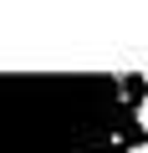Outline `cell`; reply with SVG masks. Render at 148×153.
<instances>
[{
  "label": "cell",
  "instance_id": "cell-1",
  "mask_svg": "<svg viewBox=\"0 0 148 153\" xmlns=\"http://www.w3.org/2000/svg\"><path fill=\"white\" fill-rule=\"evenodd\" d=\"M128 71H0V153H128Z\"/></svg>",
  "mask_w": 148,
  "mask_h": 153
},
{
  "label": "cell",
  "instance_id": "cell-2",
  "mask_svg": "<svg viewBox=\"0 0 148 153\" xmlns=\"http://www.w3.org/2000/svg\"><path fill=\"white\" fill-rule=\"evenodd\" d=\"M133 128H138V133L148 138V92H143V97L133 102Z\"/></svg>",
  "mask_w": 148,
  "mask_h": 153
},
{
  "label": "cell",
  "instance_id": "cell-3",
  "mask_svg": "<svg viewBox=\"0 0 148 153\" xmlns=\"http://www.w3.org/2000/svg\"><path fill=\"white\" fill-rule=\"evenodd\" d=\"M128 153H148V138H138V143H128Z\"/></svg>",
  "mask_w": 148,
  "mask_h": 153
}]
</instances>
